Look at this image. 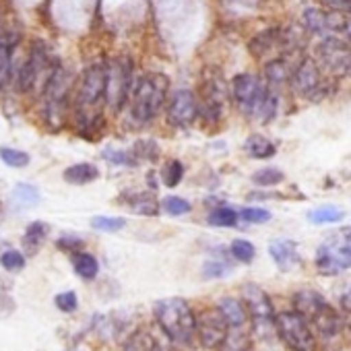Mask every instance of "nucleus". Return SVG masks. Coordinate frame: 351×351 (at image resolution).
Wrapping results in <instances>:
<instances>
[{
  "mask_svg": "<svg viewBox=\"0 0 351 351\" xmlns=\"http://www.w3.org/2000/svg\"><path fill=\"white\" fill-rule=\"evenodd\" d=\"M221 351H248L250 349V339L242 328H230L223 345L219 347Z\"/></svg>",
  "mask_w": 351,
  "mask_h": 351,
  "instance_id": "nucleus-35",
  "label": "nucleus"
},
{
  "mask_svg": "<svg viewBox=\"0 0 351 351\" xmlns=\"http://www.w3.org/2000/svg\"><path fill=\"white\" fill-rule=\"evenodd\" d=\"M50 236V226L46 221H34L27 226L25 234H23V248L27 250V254H36L40 252V248L44 246V242Z\"/></svg>",
  "mask_w": 351,
  "mask_h": 351,
  "instance_id": "nucleus-24",
  "label": "nucleus"
},
{
  "mask_svg": "<svg viewBox=\"0 0 351 351\" xmlns=\"http://www.w3.org/2000/svg\"><path fill=\"white\" fill-rule=\"evenodd\" d=\"M101 157L114 165H120V167H130V165H136V159L132 157L130 151H122V149H104L101 151Z\"/></svg>",
  "mask_w": 351,
  "mask_h": 351,
  "instance_id": "nucleus-40",
  "label": "nucleus"
},
{
  "mask_svg": "<svg viewBox=\"0 0 351 351\" xmlns=\"http://www.w3.org/2000/svg\"><path fill=\"white\" fill-rule=\"evenodd\" d=\"M203 273H205V277H209V279H219V277H226L228 273H232V267H230V263H226V261H207L205 263V267H203Z\"/></svg>",
  "mask_w": 351,
  "mask_h": 351,
  "instance_id": "nucleus-43",
  "label": "nucleus"
},
{
  "mask_svg": "<svg viewBox=\"0 0 351 351\" xmlns=\"http://www.w3.org/2000/svg\"><path fill=\"white\" fill-rule=\"evenodd\" d=\"M275 328L281 337V341L291 351H314L316 349V337L312 332V326L293 310L279 312L275 318Z\"/></svg>",
  "mask_w": 351,
  "mask_h": 351,
  "instance_id": "nucleus-8",
  "label": "nucleus"
},
{
  "mask_svg": "<svg viewBox=\"0 0 351 351\" xmlns=\"http://www.w3.org/2000/svg\"><path fill=\"white\" fill-rule=\"evenodd\" d=\"M267 83L250 73H242L232 81V97L240 112L248 118H256L261 112V106L267 97Z\"/></svg>",
  "mask_w": 351,
  "mask_h": 351,
  "instance_id": "nucleus-10",
  "label": "nucleus"
},
{
  "mask_svg": "<svg viewBox=\"0 0 351 351\" xmlns=\"http://www.w3.org/2000/svg\"><path fill=\"white\" fill-rule=\"evenodd\" d=\"M230 332V326L221 312L215 308H205L201 314H197V328L195 337L205 349H219Z\"/></svg>",
  "mask_w": 351,
  "mask_h": 351,
  "instance_id": "nucleus-12",
  "label": "nucleus"
},
{
  "mask_svg": "<svg viewBox=\"0 0 351 351\" xmlns=\"http://www.w3.org/2000/svg\"><path fill=\"white\" fill-rule=\"evenodd\" d=\"M54 69H56V64L52 66L48 48L42 42L34 44L27 60L23 62V66L19 69V75L15 77L17 89L21 93H29L38 85H40V89H44V85H46V81H48V77L52 75Z\"/></svg>",
  "mask_w": 351,
  "mask_h": 351,
  "instance_id": "nucleus-7",
  "label": "nucleus"
},
{
  "mask_svg": "<svg viewBox=\"0 0 351 351\" xmlns=\"http://www.w3.org/2000/svg\"><path fill=\"white\" fill-rule=\"evenodd\" d=\"M283 171L279 167H261L258 171L252 173V184L261 186V189H271L283 182Z\"/></svg>",
  "mask_w": 351,
  "mask_h": 351,
  "instance_id": "nucleus-29",
  "label": "nucleus"
},
{
  "mask_svg": "<svg viewBox=\"0 0 351 351\" xmlns=\"http://www.w3.org/2000/svg\"><path fill=\"white\" fill-rule=\"evenodd\" d=\"M199 116L211 124L219 122L228 104V87L221 77H207L201 85Z\"/></svg>",
  "mask_w": 351,
  "mask_h": 351,
  "instance_id": "nucleus-11",
  "label": "nucleus"
},
{
  "mask_svg": "<svg viewBox=\"0 0 351 351\" xmlns=\"http://www.w3.org/2000/svg\"><path fill=\"white\" fill-rule=\"evenodd\" d=\"M230 254H232L238 263L248 265V263H252V261H254V256H256V248H254V244H252V242L238 238V240H234V242L230 244Z\"/></svg>",
  "mask_w": 351,
  "mask_h": 351,
  "instance_id": "nucleus-34",
  "label": "nucleus"
},
{
  "mask_svg": "<svg viewBox=\"0 0 351 351\" xmlns=\"http://www.w3.org/2000/svg\"><path fill=\"white\" fill-rule=\"evenodd\" d=\"M238 219L240 217L232 207H217L209 213V223L215 228H234Z\"/></svg>",
  "mask_w": 351,
  "mask_h": 351,
  "instance_id": "nucleus-36",
  "label": "nucleus"
},
{
  "mask_svg": "<svg viewBox=\"0 0 351 351\" xmlns=\"http://www.w3.org/2000/svg\"><path fill=\"white\" fill-rule=\"evenodd\" d=\"M341 38H343V42H349L351 44V17H345V21H343V27H341V34H339Z\"/></svg>",
  "mask_w": 351,
  "mask_h": 351,
  "instance_id": "nucleus-46",
  "label": "nucleus"
},
{
  "mask_svg": "<svg viewBox=\"0 0 351 351\" xmlns=\"http://www.w3.org/2000/svg\"><path fill=\"white\" fill-rule=\"evenodd\" d=\"M124 226H126L124 217H110V215H95V217H91V228L97 230V232L112 234V232L122 230Z\"/></svg>",
  "mask_w": 351,
  "mask_h": 351,
  "instance_id": "nucleus-39",
  "label": "nucleus"
},
{
  "mask_svg": "<svg viewBox=\"0 0 351 351\" xmlns=\"http://www.w3.org/2000/svg\"><path fill=\"white\" fill-rule=\"evenodd\" d=\"M269 254L281 271H291L302 263L298 244L291 240H273L269 244Z\"/></svg>",
  "mask_w": 351,
  "mask_h": 351,
  "instance_id": "nucleus-19",
  "label": "nucleus"
},
{
  "mask_svg": "<svg viewBox=\"0 0 351 351\" xmlns=\"http://www.w3.org/2000/svg\"><path fill=\"white\" fill-rule=\"evenodd\" d=\"M184 178V163L178 159H171L165 163V167L161 169V182L167 189H176Z\"/></svg>",
  "mask_w": 351,
  "mask_h": 351,
  "instance_id": "nucleus-31",
  "label": "nucleus"
},
{
  "mask_svg": "<svg viewBox=\"0 0 351 351\" xmlns=\"http://www.w3.org/2000/svg\"><path fill=\"white\" fill-rule=\"evenodd\" d=\"M106 108V64L97 62L85 69L75 89L73 118L79 136L93 138L104 128Z\"/></svg>",
  "mask_w": 351,
  "mask_h": 351,
  "instance_id": "nucleus-1",
  "label": "nucleus"
},
{
  "mask_svg": "<svg viewBox=\"0 0 351 351\" xmlns=\"http://www.w3.org/2000/svg\"><path fill=\"white\" fill-rule=\"evenodd\" d=\"M130 153H132V157H134L136 161H141V159L155 161V159L159 157V147H157L155 141L143 138V141H136V143H134V147H132Z\"/></svg>",
  "mask_w": 351,
  "mask_h": 351,
  "instance_id": "nucleus-38",
  "label": "nucleus"
},
{
  "mask_svg": "<svg viewBox=\"0 0 351 351\" xmlns=\"http://www.w3.org/2000/svg\"><path fill=\"white\" fill-rule=\"evenodd\" d=\"M11 201L19 209H32V207H36L40 203V191L36 186H32V184L19 182L11 193Z\"/></svg>",
  "mask_w": 351,
  "mask_h": 351,
  "instance_id": "nucleus-28",
  "label": "nucleus"
},
{
  "mask_svg": "<svg viewBox=\"0 0 351 351\" xmlns=\"http://www.w3.org/2000/svg\"><path fill=\"white\" fill-rule=\"evenodd\" d=\"M217 310L221 312V316L226 318V322H228L230 328H244V324L250 318L244 302L242 300H236V298H223L217 304Z\"/></svg>",
  "mask_w": 351,
  "mask_h": 351,
  "instance_id": "nucleus-21",
  "label": "nucleus"
},
{
  "mask_svg": "<svg viewBox=\"0 0 351 351\" xmlns=\"http://www.w3.org/2000/svg\"><path fill=\"white\" fill-rule=\"evenodd\" d=\"M291 69L293 66H289V62L285 58H275V60L267 62L265 64V83H267V87L277 91L281 85L289 83Z\"/></svg>",
  "mask_w": 351,
  "mask_h": 351,
  "instance_id": "nucleus-23",
  "label": "nucleus"
},
{
  "mask_svg": "<svg viewBox=\"0 0 351 351\" xmlns=\"http://www.w3.org/2000/svg\"><path fill=\"white\" fill-rule=\"evenodd\" d=\"M238 217L246 223H254V226H263V223H269L271 221V211L267 209H261V207H246L238 213Z\"/></svg>",
  "mask_w": 351,
  "mask_h": 351,
  "instance_id": "nucleus-41",
  "label": "nucleus"
},
{
  "mask_svg": "<svg viewBox=\"0 0 351 351\" xmlns=\"http://www.w3.org/2000/svg\"><path fill=\"white\" fill-rule=\"evenodd\" d=\"M316 267L326 275H337L345 269H351V244L341 238H332L322 244L316 252Z\"/></svg>",
  "mask_w": 351,
  "mask_h": 351,
  "instance_id": "nucleus-16",
  "label": "nucleus"
},
{
  "mask_svg": "<svg viewBox=\"0 0 351 351\" xmlns=\"http://www.w3.org/2000/svg\"><path fill=\"white\" fill-rule=\"evenodd\" d=\"M159 205H161V209H163L167 215H171V217H180V215H184V213H191V211H193L191 201H186L184 197H176V195L161 199V201H159Z\"/></svg>",
  "mask_w": 351,
  "mask_h": 351,
  "instance_id": "nucleus-33",
  "label": "nucleus"
},
{
  "mask_svg": "<svg viewBox=\"0 0 351 351\" xmlns=\"http://www.w3.org/2000/svg\"><path fill=\"white\" fill-rule=\"evenodd\" d=\"M124 201L130 211L145 215V217H157L161 211V205H159L155 193H151V191H134V193L126 195Z\"/></svg>",
  "mask_w": 351,
  "mask_h": 351,
  "instance_id": "nucleus-20",
  "label": "nucleus"
},
{
  "mask_svg": "<svg viewBox=\"0 0 351 351\" xmlns=\"http://www.w3.org/2000/svg\"><path fill=\"white\" fill-rule=\"evenodd\" d=\"M242 302L248 310V314L256 320V322H269L275 318V308L271 298L267 295V291L254 283H246L242 287Z\"/></svg>",
  "mask_w": 351,
  "mask_h": 351,
  "instance_id": "nucleus-17",
  "label": "nucleus"
},
{
  "mask_svg": "<svg viewBox=\"0 0 351 351\" xmlns=\"http://www.w3.org/2000/svg\"><path fill=\"white\" fill-rule=\"evenodd\" d=\"M19 44L17 34H3L0 36V91H5L15 81V50Z\"/></svg>",
  "mask_w": 351,
  "mask_h": 351,
  "instance_id": "nucleus-18",
  "label": "nucleus"
},
{
  "mask_svg": "<svg viewBox=\"0 0 351 351\" xmlns=\"http://www.w3.org/2000/svg\"><path fill=\"white\" fill-rule=\"evenodd\" d=\"M132 64L126 58H114L106 62V108L120 114L130 99L132 91Z\"/></svg>",
  "mask_w": 351,
  "mask_h": 351,
  "instance_id": "nucleus-6",
  "label": "nucleus"
},
{
  "mask_svg": "<svg viewBox=\"0 0 351 351\" xmlns=\"http://www.w3.org/2000/svg\"><path fill=\"white\" fill-rule=\"evenodd\" d=\"M71 263H73L75 273L81 279H85V281H93L97 277V273H99V263H97V258L91 252L81 250V252L71 256Z\"/></svg>",
  "mask_w": 351,
  "mask_h": 351,
  "instance_id": "nucleus-27",
  "label": "nucleus"
},
{
  "mask_svg": "<svg viewBox=\"0 0 351 351\" xmlns=\"http://www.w3.org/2000/svg\"><path fill=\"white\" fill-rule=\"evenodd\" d=\"M27 265V258L21 250H7L0 254V267L9 273H21Z\"/></svg>",
  "mask_w": 351,
  "mask_h": 351,
  "instance_id": "nucleus-37",
  "label": "nucleus"
},
{
  "mask_svg": "<svg viewBox=\"0 0 351 351\" xmlns=\"http://www.w3.org/2000/svg\"><path fill=\"white\" fill-rule=\"evenodd\" d=\"M62 178L64 182L73 184V186H85L91 184L99 178V167L93 163H73L62 171Z\"/></svg>",
  "mask_w": 351,
  "mask_h": 351,
  "instance_id": "nucleus-22",
  "label": "nucleus"
},
{
  "mask_svg": "<svg viewBox=\"0 0 351 351\" xmlns=\"http://www.w3.org/2000/svg\"><path fill=\"white\" fill-rule=\"evenodd\" d=\"M73 89L71 71L62 64H56L52 75L48 77L42 89V116L52 130H58L66 122L69 114V97Z\"/></svg>",
  "mask_w": 351,
  "mask_h": 351,
  "instance_id": "nucleus-4",
  "label": "nucleus"
},
{
  "mask_svg": "<svg viewBox=\"0 0 351 351\" xmlns=\"http://www.w3.org/2000/svg\"><path fill=\"white\" fill-rule=\"evenodd\" d=\"M83 246H85L83 238H79V236H75V234H64L62 238L56 240V248L62 250V252H71V256L77 254V252H81Z\"/></svg>",
  "mask_w": 351,
  "mask_h": 351,
  "instance_id": "nucleus-42",
  "label": "nucleus"
},
{
  "mask_svg": "<svg viewBox=\"0 0 351 351\" xmlns=\"http://www.w3.org/2000/svg\"><path fill=\"white\" fill-rule=\"evenodd\" d=\"M341 306H343L347 312H351V293H343V295H341Z\"/></svg>",
  "mask_w": 351,
  "mask_h": 351,
  "instance_id": "nucleus-47",
  "label": "nucleus"
},
{
  "mask_svg": "<svg viewBox=\"0 0 351 351\" xmlns=\"http://www.w3.org/2000/svg\"><path fill=\"white\" fill-rule=\"evenodd\" d=\"M289 83L293 91L310 101H320L328 93V83L320 73V66L312 58H302L293 69Z\"/></svg>",
  "mask_w": 351,
  "mask_h": 351,
  "instance_id": "nucleus-9",
  "label": "nucleus"
},
{
  "mask_svg": "<svg viewBox=\"0 0 351 351\" xmlns=\"http://www.w3.org/2000/svg\"><path fill=\"white\" fill-rule=\"evenodd\" d=\"M343 211L337 209V207H318L314 211L308 213V221L316 223V226H328V223H339L343 219Z\"/></svg>",
  "mask_w": 351,
  "mask_h": 351,
  "instance_id": "nucleus-32",
  "label": "nucleus"
},
{
  "mask_svg": "<svg viewBox=\"0 0 351 351\" xmlns=\"http://www.w3.org/2000/svg\"><path fill=\"white\" fill-rule=\"evenodd\" d=\"M54 304H56V308H58L60 312L71 314V312H75V310L79 308V298H77L75 291H62V293H58V295L54 298Z\"/></svg>",
  "mask_w": 351,
  "mask_h": 351,
  "instance_id": "nucleus-44",
  "label": "nucleus"
},
{
  "mask_svg": "<svg viewBox=\"0 0 351 351\" xmlns=\"http://www.w3.org/2000/svg\"><path fill=\"white\" fill-rule=\"evenodd\" d=\"M293 312H298L308 324H312L324 339H332L341 330L339 312L312 289H302L293 295Z\"/></svg>",
  "mask_w": 351,
  "mask_h": 351,
  "instance_id": "nucleus-5",
  "label": "nucleus"
},
{
  "mask_svg": "<svg viewBox=\"0 0 351 351\" xmlns=\"http://www.w3.org/2000/svg\"><path fill=\"white\" fill-rule=\"evenodd\" d=\"M167 122L176 128H189L199 118V99L191 89L173 91L167 99Z\"/></svg>",
  "mask_w": 351,
  "mask_h": 351,
  "instance_id": "nucleus-13",
  "label": "nucleus"
},
{
  "mask_svg": "<svg viewBox=\"0 0 351 351\" xmlns=\"http://www.w3.org/2000/svg\"><path fill=\"white\" fill-rule=\"evenodd\" d=\"M244 151L252 159H269L277 153V147L263 134H250L244 143Z\"/></svg>",
  "mask_w": 351,
  "mask_h": 351,
  "instance_id": "nucleus-26",
  "label": "nucleus"
},
{
  "mask_svg": "<svg viewBox=\"0 0 351 351\" xmlns=\"http://www.w3.org/2000/svg\"><path fill=\"white\" fill-rule=\"evenodd\" d=\"M345 17L332 11H324V9H316L310 7L302 13L300 17V25L306 34L316 36L320 40L324 38H339L341 27H343Z\"/></svg>",
  "mask_w": 351,
  "mask_h": 351,
  "instance_id": "nucleus-15",
  "label": "nucleus"
},
{
  "mask_svg": "<svg viewBox=\"0 0 351 351\" xmlns=\"http://www.w3.org/2000/svg\"><path fill=\"white\" fill-rule=\"evenodd\" d=\"M155 320L163 335L176 345H191L197 328V314L182 298H167L155 304Z\"/></svg>",
  "mask_w": 351,
  "mask_h": 351,
  "instance_id": "nucleus-3",
  "label": "nucleus"
},
{
  "mask_svg": "<svg viewBox=\"0 0 351 351\" xmlns=\"http://www.w3.org/2000/svg\"><path fill=\"white\" fill-rule=\"evenodd\" d=\"M169 81L161 73H147L138 77L132 85L130 99H128V118L134 126H147L157 118L167 101Z\"/></svg>",
  "mask_w": 351,
  "mask_h": 351,
  "instance_id": "nucleus-2",
  "label": "nucleus"
},
{
  "mask_svg": "<svg viewBox=\"0 0 351 351\" xmlns=\"http://www.w3.org/2000/svg\"><path fill=\"white\" fill-rule=\"evenodd\" d=\"M275 46H281V29L279 27H269V29L261 32L248 44V48L254 56H265Z\"/></svg>",
  "mask_w": 351,
  "mask_h": 351,
  "instance_id": "nucleus-25",
  "label": "nucleus"
},
{
  "mask_svg": "<svg viewBox=\"0 0 351 351\" xmlns=\"http://www.w3.org/2000/svg\"><path fill=\"white\" fill-rule=\"evenodd\" d=\"M318 58L337 77H351V46L341 38H324L318 44Z\"/></svg>",
  "mask_w": 351,
  "mask_h": 351,
  "instance_id": "nucleus-14",
  "label": "nucleus"
},
{
  "mask_svg": "<svg viewBox=\"0 0 351 351\" xmlns=\"http://www.w3.org/2000/svg\"><path fill=\"white\" fill-rule=\"evenodd\" d=\"M15 310V304H13V300L7 295V293H3L0 291V318H7L11 312Z\"/></svg>",
  "mask_w": 351,
  "mask_h": 351,
  "instance_id": "nucleus-45",
  "label": "nucleus"
},
{
  "mask_svg": "<svg viewBox=\"0 0 351 351\" xmlns=\"http://www.w3.org/2000/svg\"><path fill=\"white\" fill-rule=\"evenodd\" d=\"M0 161L9 167H13V169H21V167H27L32 163V157L27 151H21V149L0 147Z\"/></svg>",
  "mask_w": 351,
  "mask_h": 351,
  "instance_id": "nucleus-30",
  "label": "nucleus"
}]
</instances>
